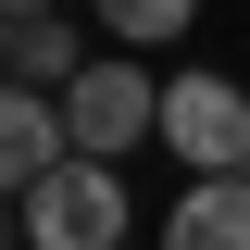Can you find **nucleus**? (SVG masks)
Here are the masks:
<instances>
[{
    "label": "nucleus",
    "instance_id": "1",
    "mask_svg": "<svg viewBox=\"0 0 250 250\" xmlns=\"http://www.w3.org/2000/svg\"><path fill=\"white\" fill-rule=\"evenodd\" d=\"M25 250H125V175L88 150H62L25 188Z\"/></svg>",
    "mask_w": 250,
    "mask_h": 250
},
{
    "label": "nucleus",
    "instance_id": "2",
    "mask_svg": "<svg viewBox=\"0 0 250 250\" xmlns=\"http://www.w3.org/2000/svg\"><path fill=\"white\" fill-rule=\"evenodd\" d=\"M62 138H75L88 163H125L138 138H163V88H150V75H138L125 50H100L88 75L62 88Z\"/></svg>",
    "mask_w": 250,
    "mask_h": 250
},
{
    "label": "nucleus",
    "instance_id": "3",
    "mask_svg": "<svg viewBox=\"0 0 250 250\" xmlns=\"http://www.w3.org/2000/svg\"><path fill=\"white\" fill-rule=\"evenodd\" d=\"M163 138L188 175H250V88L238 75H175L163 88Z\"/></svg>",
    "mask_w": 250,
    "mask_h": 250
},
{
    "label": "nucleus",
    "instance_id": "4",
    "mask_svg": "<svg viewBox=\"0 0 250 250\" xmlns=\"http://www.w3.org/2000/svg\"><path fill=\"white\" fill-rule=\"evenodd\" d=\"M62 150H75V138H62V100L50 88H0V200H25Z\"/></svg>",
    "mask_w": 250,
    "mask_h": 250
},
{
    "label": "nucleus",
    "instance_id": "5",
    "mask_svg": "<svg viewBox=\"0 0 250 250\" xmlns=\"http://www.w3.org/2000/svg\"><path fill=\"white\" fill-rule=\"evenodd\" d=\"M163 250H250V175H200V188H175Z\"/></svg>",
    "mask_w": 250,
    "mask_h": 250
},
{
    "label": "nucleus",
    "instance_id": "6",
    "mask_svg": "<svg viewBox=\"0 0 250 250\" xmlns=\"http://www.w3.org/2000/svg\"><path fill=\"white\" fill-rule=\"evenodd\" d=\"M0 75H13V88H75V75H88V62H75V25H62V13H25V25H13V62H0Z\"/></svg>",
    "mask_w": 250,
    "mask_h": 250
},
{
    "label": "nucleus",
    "instance_id": "7",
    "mask_svg": "<svg viewBox=\"0 0 250 250\" xmlns=\"http://www.w3.org/2000/svg\"><path fill=\"white\" fill-rule=\"evenodd\" d=\"M88 13H100V38H125V50H163V38H188L200 0H88Z\"/></svg>",
    "mask_w": 250,
    "mask_h": 250
},
{
    "label": "nucleus",
    "instance_id": "8",
    "mask_svg": "<svg viewBox=\"0 0 250 250\" xmlns=\"http://www.w3.org/2000/svg\"><path fill=\"white\" fill-rule=\"evenodd\" d=\"M0 13H13V25H25V13H62V0H0Z\"/></svg>",
    "mask_w": 250,
    "mask_h": 250
},
{
    "label": "nucleus",
    "instance_id": "9",
    "mask_svg": "<svg viewBox=\"0 0 250 250\" xmlns=\"http://www.w3.org/2000/svg\"><path fill=\"white\" fill-rule=\"evenodd\" d=\"M0 62H13V13H0Z\"/></svg>",
    "mask_w": 250,
    "mask_h": 250
}]
</instances>
